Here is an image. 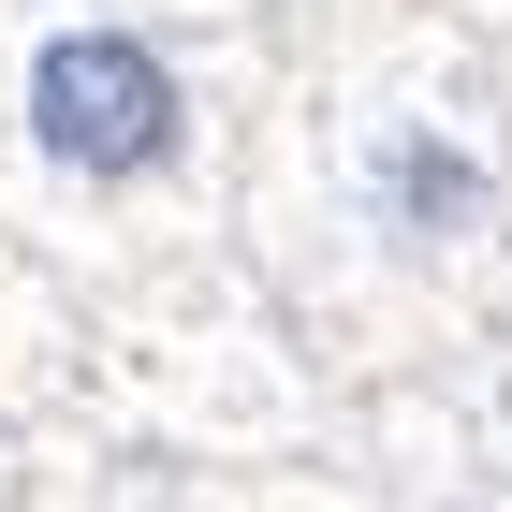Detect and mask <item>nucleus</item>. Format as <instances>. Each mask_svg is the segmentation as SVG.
Here are the masks:
<instances>
[{
  "instance_id": "f257e3e1",
  "label": "nucleus",
  "mask_w": 512,
  "mask_h": 512,
  "mask_svg": "<svg viewBox=\"0 0 512 512\" xmlns=\"http://www.w3.org/2000/svg\"><path fill=\"white\" fill-rule=\"evenodd\" d=\"M15 118H30V147L59 161V176H88V191H132V176H161V161L191 147V88H176V59H161L147 30H118V15H74V30H44V44H30Z\"/></svg>"
},
{
  "instance_id": "f03ea898",
  "label": "nucleus",
  "mask_w": 512,
  "mask_h": 512,
  "mask_svg": "<svg viewBox=\"0 0 512 512\" xmlns=\"http://www.w3.org/2000/svg\"><path fill=\"white\" fill-rule=\"evenodd\" d=\"M366 205H381L395 249H469L483 220H498V161L454 118H395L381 147H366Z\"/></svg>"
}]
</instances>
